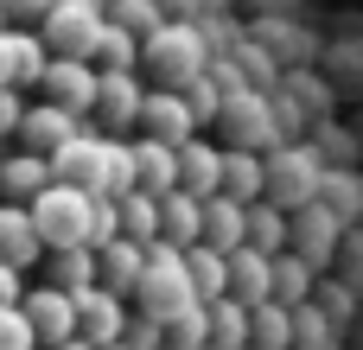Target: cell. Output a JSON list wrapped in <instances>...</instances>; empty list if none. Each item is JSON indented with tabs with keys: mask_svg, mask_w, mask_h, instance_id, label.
I'll return each mask as SVG.
<instances>
[{
	"mask_svg": "<svg viewBox=\"0 0 363 350\" xmlns=\"http://www.w3.org/2000/svg\"><path fill=\"white\" fill-rule=\"evenodd\" d=\"M249 249H262V255H287L294 249V210H281V204H249Z\"/></svg>",
	"mask_w": 363,
	"mask_h": 350,
	"instance_id": "484cf974",
	"label": "cell"
},
{
	"mask_svg": "<svg viewBox=\"0 0 363 350\" xmlns=\"http://www.w3.org/2000/svg\"><path fill=\"white\" fill-rule=\"evenodd\" d=\"M108 140H115V134H102V128L89 121V128H83V134H77V140L51 159V166H57V179H64V185L96 191V185H102V159H108Z\"/></svg>",
	"mask_w": 363,
	"mask_h": 350,
	"instance_id": "9a60e30c",
	"label": "cell"
},
{
	"mask_svg": "<svg viewBox=\"0 0 363 350\" xmlns=\"http://www.w3.org/2000/svg\"><path fill=\"white\" fill-rule=\"evenodd\" d=\"M121 236L128 242H160V198L153 191H134V198H121Z\"/></svg>",
	"mask_w": 363,
	"mask_h": 350,
	"instance_id": "f546056e",
	"label": "cell"
},
{
	"mask_svg": "<svg viewBox=\"0 0 363 350\" xmlns=\"http://www.w3.org/2000/svg\"><path fill=\"white\" fill-rule=\"evenodd\" d=\"M96 96H102V70L83 64V57H51L45 83H38V102H57L83 121H96Z\"/></svg>",
	"mask_w": 363,
	"mask_h": 350,
	"instance_id": "52a82bcc",
	"label": "cell"
},
{
	"mask_svg": "<svg viewBox=\"0 0 363 350\" xmlns=\"http://www.w3.org/2000/svg\"><path fill=\"white\" fill-rule=\"evenodd\" d=\"M134 166H140V191H153V198H172L179 191V147L134 134Z\"/></svg>",
	"mask_w": 363,
	"mask_h": 350,
	"instance_id": "603a6c76",
	"label": "cell"
},
{
	"mask_svg": "<svg viewBox=\"0 0 363 350\" xmlns=\"http://www.w3.org/2000/svg\"><path fill=\"white\" fill-rule=\"evenodd\" d=\"M51 249H45V236H38V223H32V204H6L0 210V261L6 268H32V261H45Z\"/></svg>",
	"mask_w": 363,
	"mask_h": 350,
	"instance_id": "e0dca14e",
	"label": "cell"
},
{
	"mask_svg": "<svg viewBox=\"0 0 363 350\" xmlns=\"http://www.w3.org/2000/svg\"><path fill=\"white\" fill-rule=\"evenodd\" d=\"M83 128H89L83 115H70V108H57V102H32V115H26V128H19V140H13V147H32V153L57 159Z\"/></svg>",
	"mask_w": 363,
	"mask_h": 350,
	"instance_id": "8fae6325",
	"label": "cell"
},
{
	"mask_svg": "<svg viewBox=\"0 0 363 350\" xmlns=\"http://www.w3.org/2000/svg\"><path fill=\"white\" fill-rule=\"evenodd\" d=\"M160 242H172V249H198V242H204V198H191V191L160 198Z\"/></svg>",
	"mask_w": 363,
	"mask_h": 350,
	"instance_id": "7402d4cb",
	"label": "cell"
},
{
	"mask_svg": "<svg viewBox=\"0 0 363 350\" xmlns=\"http://www.w3.org/2000/svg\"><path fill=\"white\" fill-rule=\"evenodd\" d=\"M147 96H153V89H140V77H134V70H102L96 128H102V134H115V140H128V134L140 128V115H147Z\"/></svg>",
	"mask_w": 363,
	"mask_h": 350,
	"instance_id": "ba28073f",
	"label": "cell"
},
{
	"mask_svg": "<svg viewBox=\"0 0 363 350\" xmlns=\"http://www.w3.org/2000/svg\"><path fill=\"white\" fill-rule=\"evenodd\" d=\"M51 6H57V0H0L6 26H32V32H38L45 19H51Z\"/></svg>",
	"mask_w": 363,
	"mask_h": 350,
	"instance_id": "8d00e7d4",
	"label": "cell"
},
{
	"mask_svg": "<svg viewBox=\"0 0 363 350\" xmlns=\"http://www.w3.org/2000/svg\"><path fill=\"white\" fill-rule=\"evenodd\" d=\"M338 236H345V217L332 204H313V210H294V255H306L319 274L332 268L338 255Z\"/></svg>",
	"mask_w": 363,
	"mask_h": 350,
	"instance_id": "4fadbf2b",
	"label": "cell"
},
{
	"mask_svg": "<svg viewBox=\"0 0 363 350\" xmlns=\"http://www.w3.org/2000/svg\"><path fill=\"white\" fill-rule=\"evenodd\" d=\"M89 210H96V191L57 179V185L32 204V223H38L45 249H89Z\"/></svg>",
	"mask_w": 363,
	"mask_h": 350,
	"instance_id": "5b68a950",
	"label": "cell"
},
{
	"mask_svg": "<svg viewBox=\"0 0 363 350\" xmlns=\"http://www.w3.org/2000/svg\"><path fill=\"white\" fill-rule=\"evenodd\" d=\"M45 281L64 287V293H89V287H102V255L96 249H51L45 255Z\"/></svg>",
	"mask_w": 363,
	"mask_h": 350,
	"instance_id": "cb8c5ba5",
	"label": "cell"
},
{
	"mask_svg": "<svg viewBox=\"0 0 363 350\" xmlns=\"http://www.w3.org/2000/svg\"><path fill=\"white\" fill-rule=\"evenodd\" d=\"M223 198H236V204H262V198H268V153L223 147Z\"/></svg>",
	"mask_w": 363,
	"mask_h": 350,
	"instance_id": "ffe728a7",
	"label": "cell"
},
{
	"mask_svg": "<svg viewBox=\"0 0 363 350\" xmlns=\"http://www.w3.org/2000/svg\"><path fill=\"white\" fill-rule=\"evenodd\" d=\"M26 319L38 325V338H45V350L70 344L77 338V293H64V287H32V300H26Z\"/></svg>",
	"mask_w": 363,
	"mask_h": 350,
	"instance_id": "5bb4252c",
	"label": "cell"
},
{
	"mask_svg": "<svg viewBox=\"0 0 363 350\" xmlns=\"http://www.w3.org/2000/svg\"><path fill=\"white\" fill-rule=\"evenodd\" d=\"M255 350H294V306H255Z\"/></svg>",
	"mask_w": 363,
	"mask_h": 350,
	"instance_id": "d6a6232c",
	"label": "cell"
},
{
	"mask_svg": "<svg viewBox=\"0 0 363 350\" xmlns=\"http://www.w3.org/2000/svg\"><path fill=\"white\" fill-rule=\"evenodd\" d=\"M204 242L223 249V255H236V249L249 242V204H236V198H211V204H204Z\"/></svg>",
	"mask_w": 363,
	"mask_h": 350,
	"instance_id": "d4e9b609",
	"label": "cell"
},
{
	"mask_svg": "<svg viewBox=\"0 0 363 350\" xmlns=\"http://www.w3.org/2000/svg\"><path fill=\"white\" fill-rule=\"evenodd\" d=\"M0 350H45L38 325L26 319V306H0Z\"/></svg>",
	"mask_w": 363,
	"mask_h": 350,
	"instance_id": "e575fe53",
	"label": "cell"
},
{
	"mask_svg": "<svg viewBox=\"0 0 363 350\" xmlns=\"http://www.w3.org/2000/svg\"><path fill=\"white\" fill-rule=\"evenodd\" d=\"M26 115H32V108H26V89H6V83H0V128H6V140H19Z\"/></svg>",
	"mask_w": 363,
	"mask_h": 350,
	"instance_id": "74e56055",
	"label": "cell"
},
{
	"mask_svg": "<svg viewBox=\"0 0 363 350\" xmlns=\"http://www.w3.org/2000/svg\"><path fill=\"white\" fill-rule=\"evenodd\" d=\"M57 350H96V344H83V338H70V344H57Z\"/></svg>",
	"mask_w": 363,
	"mask_h": 350,
	"instance_id": "ab89813d",
	"label": "cell"
},
{
	"mask_svg": "<svg viewBox=\"0 0 363 350\" xmlns=\"http://www.w3.org/2000/svg\"><path fill=\"white\" fill-rule=\"evenodd\" d=\"M338 325H332V312L313 300V306H294V350H338Z\"/></svg>",
	"mask_w": 363,
	"mask_h": 350,
	"instance_id": "4dcf8cb0",
	"label": "cell"
},
{
	"mask_svg": "<svg viewBox=\"0 0 363 350\" xmlns=\"http://www.w3.org/2000/svg\"><path fill=\"white\" fill-rule=\"evenodd\" d=\"M325 159H319V147H300V140H287V147H274L268 153V204H281V210H313L319 198H325Z\"/></svg>",
	"mask_w": 363,
	"mask_h": 350,
	"instance_id": "277c9868",
	"label": "cell"
},
{
	"mask_svg": "<svg viewBox=\"0 0 363 350\" xmlns=\"http://www.w3.org/2000/svg\"><path fill=\"white\" fill-rule=\"evenodd\" d=\"M38 32H45L51 57H83V64H96V45H102V32H108V0H57Z\"/></svg>",
	"mask_w": 363,
	"mask_h": 350,
	"instance_id": "8992f818",
	"label": "cell"
},
{
	"mask_svg": "<svg viewBox=\"0 0 363 350\" xmlns=\"http://www.w3.org/2000/svg\"><path fill=\"white\" fill-rule=\"evenodd\" d=\"M140 38L128 32V26H115L108 19V32H102V45H96V70H140Z\"/></svg>",
	"mask_w": 363,
	"mask_h": 350,
	"instance_id": "1f68e13d",
	"label": "cell"
},
{
	"mask_svg": "<svg viewBox=\"0 0 363 350\" xmlns=\"http://www.w3.org/2000/svg\"><path fill=\"white\" fill-rule=\"evenodd\" d=\"M102 255V287L108 293H140V281H147V261H153V249L147 242H128V236H115L108 249H96Z\"/></svg>",
	"mask_w": 363,
	"mask_h": 350,
	"instance_id": "d6986e66",
	"label": "cell"
},
{
	"mask_svg": "<svg viewBox=\"0 0 363 350\" xmlns=\"http://www.w3.org/2000/svg\"><path fill=\"white\" fill-rule=\"evenodd\" d=\"M166 350H172V344H166Z\"/></svg>",
	"mask_w": 363,
	"mask_h": 350,
	"instance_id": "ee69618b",
	"label": "cell"
},
{
	"mask_svg": "<svg viewBox=\"0 0 363 350\" xmlns=\"http://www.w3.org/2000/svg\"><path fill=\"white\" fill-rule=\"evenodd\" d=\"M102 198H134L140 191V166H134V140H108V159H102Z\"/></svg>",
	"mask_w": 363,
	"mask_h": 350,
	"instance_id": "f1b7e54d",
	"label": "cell"
},
{
	"mask_svg": "<svg viewBox=\"0 0 363 350\" xmlns=\"http://www.w3.org/2000/svg\"><path fill=\"white\" fill-rule=\"evenodd\" d=\"M121 344H134V350H166V325L160 319H147V312H134V325H128V338Z\"/></svg>",
	"mask_w": 363,
	"mask_h": 350,
	"instance_id": "f35d334b",
	"label": "cell"
},
{
	"mask_svg": "<svg viewBox=\"0 0 363 350\" xmlns=\"http://www.w3.org/2000/svg\"><path fill=\"white\" fill-rule=\"evenodd\" d=\"M204 306V293H198V281H191V261H185V249H172V242H153V261H147V281H140V293H134V312H147V319H160L166 332L185 319V312H198Z\"/></svg>",
	"mask_w": 363,
	"mask_h": 350,
	"instance_id": "6da1fadb",
	"label": "cell"
},
{
	"mask_svg": "<svg viewBox=\"0 0 363 350\" xmlns=\"http://www.w3.org/2000/svg\"><path fill=\"white\" fill-rule=\"evenodd\" d=\"M128 325H134V312L121 306V293H108V287H89V293H77V338L96 350L121 344L128 338Z\"/></svg>",
	"mask_w": 363,
	"mask_h": 350,
	"instance_id": "30bf717a",
	"label": "cell"
},
{
	"mask_svg": "<svg viewBox=\"0 0 363 350\" xmlns=\"http://www.w3.org/2000/svg\"><path fill=\"white\" fill-rule=\"evenodd\" d=\"M45 70H51V45H45V32H32V26H6V38H0V77H6V89H38Z\"/></svg>",
	"mask_w": 363,
	"mask_h": 350,
	"instance_id": "9c48e42d",
	"label": "cell"
},
{
	"mask_svg": "<svg viewBox=\"0 0 363 350\" xmlns=\"http://www.w3.org/2000/svg\"><path fill=\"white\" fill-rule=\"evenodd\" d=\"M6 204H38L51 185H57V166L45 159V153H32V147H13V159H6Z\"/></svg>",
	"mask_w": 363,
	"mask_h": 350,
	"instance_id": "ac0fdd59",
	"label": "cell"
},
{
	"mask_svg": "<svg viewBox=\"0 0 363 350\" xmlns=\"http://www.w3.org/2000/svg\"><path fill=\"white\" fill-rule=\"evenodd\" d=\"M230 293L242 300V306H268L274 300V255H262V249H236L230 255Z\"/></svg>",
	"mask_w": 363,
	"mask_h": 350,
	"instance_id": "44dd1931",
	"label": "cell"
},
{
	"mask_svg": "<svg viewBox=\"0 0 363 350\" xmlns=\"http://www.w3.org/2000/svg\"><path fill=\"white\" fill-rule=\"evenodd\" d=\"M140 134H147V140H166V147L198 140V115H191L185 89H153V96H147V115H140Z\"/></svg>",
	"mask_w": 363,
	"mask_h": 350,
	"instance_id": "7c38bea8",
	"label": "cell"
},
{
	"mask_svg": "<svg viewBox=\"0 0 363 350\" xmlns=\"http://www.w3.org/2000/svg\"><path fill=\"white\" fill-rule=\"evenodd\" d=\"M179 191H191V198H223V147H211V140H185L179 147Z\"/></svg>",
	"mask_w": 363,
	"mask_h": 350,
	"instance_id": "2e32d148",
	"label": "cell"
},
{
	"mask_svg": "<svg viewBox=\"0 0 363 350\" xmlns=\"http://www.w3.org/2000/svg\"><path fill=\"white\" fill-rule=\"evenodd\" d=\"M217 128H223V147H249V153H274V147H287L281 102H274L268 89H230Z\"/></svg>",
	"mask_w": 363,
	"mask_h": 350,
	"instance_id": "3957f363",
	"label": "cell"
},
{
	"mask_svg": "<svg viewBox=\"0 0 363 350\" xmlns=\"http://www.w3.org/2000/svg\"><path fill=\"white\" fill-rule=\"evenodd\" d=\"M274 300L281 306H313L319 300V268L306 261V255H274Z\"/></svg>",
	"mask_w": 363,
	"mask_h": 350,
	"instance_id": "4316f807",
	"label": "cell"
},
{
	"mask_svg": "<svg viewBox=\"0 0 363 350\" xmlns=\"http://www.w3.org/2000/svg\"><path fill=\"white\" fill-rule=\"evenodd\" d=\"M211 350H217V344H211Z\"/></svg>",
	"mask_w": 363,
	"mask_h": 350,
	"instance_id": "7bdbcfd3",
	"label": "cell"
},
{
	"mask_svg": "<svg viewBox=\"0 0 363 350\" xmlns=\"http://www.w3.org/2000/svg\"><path fill=\"white\" fill-rule=\"evenodd\" d=\"M319 306L332 312V325H351V312H357V293H351V287H338V281H319Z\"/></svg>",
	"mask_w": 363,
	"mask_h": 350,
	"instance_id": "d590c367",
	"label": "cell"
},
{
	"mask_svg": "<svg viewBox=\"0 0 363 350\" xmlns=\"http://www.w3.org/2000/svg\"><path fill=\"white\" fill-rule=\"evenodd\" d=\"M319 204H332V210L351 223V217L363 210V179L357 172H325V198H319Z\"/></svg>",
	"mask_w": 363,
	"mask_h": 350,
	"instance_id": "836d02e7",
	"label": "cell"
},
{
	"mask_svg": "<svg viewBox=\"0 0 363 350\" xmlns=\"http://www.w3.org/2000/svg\"><path fill=\"white\" fill-rule=\"evenodd\" d=\"M249 350H255V344H249Z\"/></svg>",
	"mask_w": 363,
	"mask_h": 350,
	"instance_id": "b9f144b4",
	"label": "cell"
},
{
	"mask_svg": "<svg viewBox=\"0 0 363 350\" xmlns=\"http://www.w3.org/2000/svg\"><path fill=\"white\" fill-rule=\"evenodd\" d=\"M185 261H191V281H198V293H204V306H217V300H230V255H223V249H211V242H198V249H185Z\"/></svg>",
	"mask_w": 363,
	"mask_h": 350,
	"instance_id": "83f0119b",
	"label": "cell"
},
{
	"mask_svg": "<svg viewBox=\"0 0 363 350\" xmlns=\"http://www.w3.org/2000/svg\"><path fill=\"white\" fill-rule=\"evenodd\" d=\"M140 64L153 70V83H160V89H185V83L211 77V45H204V32H198L191 19H166V26L147 38Z\"/></svg>",
	"mask_w": 363,
	"mask_h": 350,
	"instance_id": "7a4b0ae2",
	"label": "cell"
},
{
	"mask_svg": "<svg viewBox=\"0 0 363 350\" xmlns=\"http://www.w3.org/2000/svg\"><path fill=\"white\" fill-rule=\"evenodd\" d=\"M108 350H134V344H108Z\"/></svg>",
	"mask_w": 363,
	"mask_h": 350,
	"instance_id": "60d3db41",
	"label": "cell"
}]
</instances>
